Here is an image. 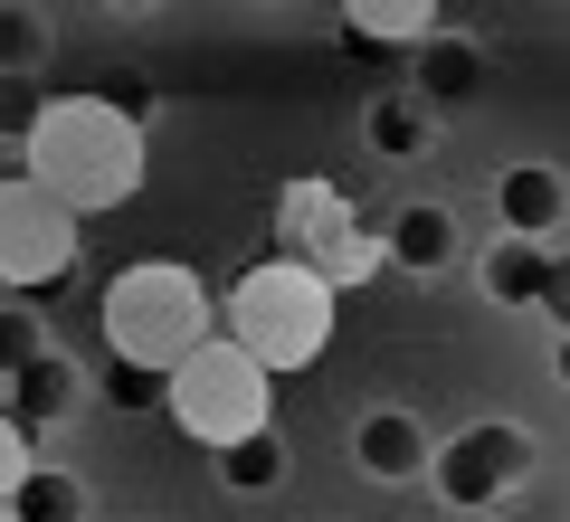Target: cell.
Segmentation results:
<instances>
[{
  "mask_svg": "<svg viewBox=\"0 0 570 522\" xmlns=\"http://www.w3.org/2000/svg\"><path fill=\"white\" fill-rule=\"evenodd\" d=\"M219 475L238 484V494H276V484H285V437H276V427H257V437L219 446Z\"/></svg>",
  "mask_w": 570,
  "mask_h": 522,
  "instance_id": "obj_16",
  "label": "cell"
},
{
  "mask_svg": "<svg viewBox=\"0 0 570 522\" xmlns=\"http://www.w3.org/2000/svg\"><path fill=\"white\" fill-rule=\"evenodd\" d=\"M39 86H29V77H0V142H29V124H39Z\"/></svg>",
  "mask_w": 570,
  "mask_h": 522,
  "instance_id": "obj_19",
  "label": "cell"
},
{
  "mask_svg": "<svg viewBox=\"0 0 570 522\" xmlns=\"http://www.w3.org/2000/svg\"><path fill=\"white\" fill-rule=\"evenodd\" d=\"M428 427L409 418V408H362V427H352V456H362V475L381 484H428Z\"/></svg>",
  "mask_w": 570,
  "mask_h": 522,
  "instance_id": "obj_8",
  "label": "cell"
},
{
  "mask_svg": "<svg viewBox=\"0 0 570 522\" xmlns=\"http://www.w3.org/2000/svg\"><path fill=\"white\" fill-rule=\"evenodd\" d=\"M10 522H86V484L67 465H29L20 494H10Z\"/></svg>",
  "mask_w": 570,
  "mask_h": 522,
  "instance_id": "obj_15",
  "label": "cell"
},
{
  "mask_svg": "<svg viewBox=\"0 0 570 522\" xmlns=\"http://www.w3.org/2000/svg\"><path fill=\"white\" fill-rule=\"evenodd\" d=\"M0 522H10V503H0Z\"/></svg>",
  "mask_w": 570,
  "mask_h": 522,
  "instance_id": "obj_24",
  "label": "cell"
},
{
  "mask_svg": "<svg viewBox=\"0 0 570 522\" xmlns=\"http://www.w3.org/2000/svg\"><path fill=\"white\" fill-rule=\"evenodd\" d=\"M48 352V323H39V304H0V381L10 371H29Z\"/></svg>",
  "mask_w": 570,
  "mask_h": 522,
  "instance_id": "obj_18",
  "label": "cell"
},
{
  "mask_svg": "<svg viewBox=\"0 0 570 522\" xmlns=\"http://www.w3.org/2000/svg\"><path fill=\"white\" fill-rule=\"evenodd\" d=\"M532 456H542V446H532V427L475 418V427H456L448 446H428V494L456 503V513H494V503L532 475Z\"/></svg>",
  "mask_w": 570,
  "mask_h": 522,
  "instance_id": "obj_7",
  "label": "cell"
},
{
  "mask_svg": "<svg viewBox=\"0 0 570 522\" xmlns=\"http://www.w3.org/2000/svg\"><path fill=\"white\" fill-rule=\"evenodd\" d=\"M276 257L305 266L314 285H324L333 304L352 295V285L381 276V228L362 219V200H352L333 171H305V181L276 190Z\"/></svg>",
  "mask_w": 570,
  "mask_h": 522,
  "instance_id": "obj_4",
  "label": "cell"
},
{
  "mask_svg": "<svg viewBox=\"0 0 570 522\" xmlns=\"http://www.w3.org/2000/svg\"><path fill=\"white\" fill-rule=\"evenodd\" d=\"M20 181H39L67 219H105L142 190V134L124 115H105L96 96H48L39 124L20 142Z\"/></svg>",
  "mask_w": 570,
  "mask_h": 522,
  "instance_id": "obj_1",
  "label": "cell"
},
{
  "mask_svg": "<svg viewBox=\"0 0 570 522\" xmlns=\"http://www.w3.org/2000/svg\"><path fill=\"white\" fill-rule=\"evenodd\" d=\"M0 304H10V285H0Z\"/></svg>",
  "mask_w": 570,
  "mask_h": 522,
  "instance_id": "obj_23",
  "label": "cell"
},
{
  "mask_svg": "<svg viewBox=\"0 0 570 522\" xmlns=\"http://www.w3.org/2000/svg\"><path fill=\"white\" fill-rule=\"evenodd\" d=\"M96 333L115 352V371H134L142 390H163V371H181L209 342V285L181 257H134L124 276H105Z\"/></svg>",
  "mask_w": 570,
  "mask_h": 522,
  "instance_id": "obj_2",
  "label": "cell"
},
{
  "mask_svg": "<svg viewBox=\"0 0 570 522\" xmlns=\"http://www.w3.org/2000/svg\"><path fill=\"white\" fill-rule=\"evenodd\" d=\"M475 522H494V513H475Z\"/></svg>",
  "mask_w": 570,
  "mask_h": 522,
  "instance_id": "obj_25",
  "label": "cell"
},
{
  "mask_svg": "<svg viewBox=\"0 0 570 522\" xmlns=\"http://www.w3.org/2000/svg\"><path fill=\"white\" fill-rule=\"evenodd\" d=\"M266 390H276V381H266L247 352H228V342L209 333L181 371H163V418L181 427L190 446H209V456H219V446H238V437H257V427H276Z\"/></svg>",
  "mask_w": 570,
  "mask_h": 522,
  "instance_id": "obj_5",
  "label": "cell"
},
{
  "mask_svg": "<svg viewBox=\"0 0 570 522\" xmlns=\"http://www.w3.org/2000/svg\"><path fill=\"white\" fill-rule=\"evenodd\" d=\"M77 400H86V371L67 362L58 342H48L29 371H10V408H0V418H10V427H58Z\"/></svg>",
  "mask_w": 570,
  "mask_h": 522,
  "instance_id": "obj_11",
  "label": "cell"
},
{
  "mask_svg": "<svg viewBox=\"0 0 570 522\" xmlns=\"http://www.w3.org/2000/svg\"><path fill=\"white\" fill-rule=\"evenodd\" d=\"M485 295L494 304H561V257L532 247V238H504L485 257Z\"/></svg>",
  "mask_w": 570,
  "mask_h": 522,
  "instance_id": "obj_13",
  "label": "cell"
},
{
  "mask_svg": "<svg viewBox=\"0 0 570 522\" xmlns=\"http://www.w3.org/2000/svg\"><path fill=\"white\" fill-rule=\"evenodd\" d=\"M428 134H438V115H428V105H371V152L419 161V152H428Z\"/></svg>",
  "mask_w": 570,
  "mask_h": 522,
  "instance_id": "obj_17",
  "label": "cell"
},
{
  "mask_svg": "<svg viewBox=\"0 0 570 522\" xmlns=\"http://www.w3.org/2000/svg\"><path fill=\"white\" fill-rule=\"evenodd\" d=\"M86 96H96L105 115H124V124H134V134H142V124H153V86H142V77H105V86H86Z\"/></svg>",
  "mask_w": 570,
  "mask_h": 522,
  "instance_id": "obj_20",
  "label": "cell"
},
{
  "mask_svg": "<svg viewBox=\"0 0 570 522\" xmlns=\"http://www.w3.org/2000/svg\"><path fill=\"white\" fill-rule=\"evenodd\" d=\"M29 465H39V456H29V427H10V418H0V503L20 494V475H29Z\"/></svg>",
  "mask_w": 570,
  "mask_h": 522,
  "instance_id": "obj_22",
  "label": "cell"
},
{
  "mask_svg": "<svg viewBox=\"0 0 570 522\" xmlns=\"http://www.w3.org/2000/svg\"><path fill=\"white\" fill-rule=\"evenodd\" d=\"M438 10H428V0H352L343 10V48L352 58H400V48H428L438 39Z\"/></svg>",
  "mask_w": 570,
  "mask_h": 522,
  "instance_id": "obj_9",
  "label": "cell"
},
{
  "mask_svg": "<svg viewBox=\"0 0 570 522\" xmlns=\"http://www.w3.org/2000/svg\"><path fill=\"white\" fill-rule=\"evenodd\" d=\"M77 238H86V228L67 219L39 181H20V171L0 181V285H10V295H67V276H77Z\"/></svg>",
  "mask_w": 570,
  "mask_h": 522,
  "instance_id": "obj_6",
  "label": "cell"
},
{
  "mask_svg": "<svg viewBox=\"0 0 570 522\" xmlns=\"http://www.w3.org/2000/svg\"><path fill=\"white\" fill-rule=\"evenodd\" d=\"M448 257H456V219H448V200H409L400 219L381 228V266H409V276H438Z\"/></svg>",
  "mask_w": 570,
  "mask_h": 522,
  "instance_id": "obj_12",
  "label": "cell"
},
{
  "mask_svg": "<svg viewBox=\"0 0 570 522\" xmlns=\"http://www.w3.org/2000/svg\"><path fill=\"white\" fill-rule=\"evenodd\" d=\"M475 86H485V58H475L456 29H438V39L419 48V105L448 115V105H475Z\"/></svg>",
  "mask_w": 570,
  "mask_h": 522,
  "instance_id": "obj_14",
  "label": "cell"
},
{
  "mask_svg": "<svg viewBox=\"0 0 570 522\" xmlns=\"http://www.w3.org/2000/svg\"><path fill=\"white\" fill-rule=\"evenodd\" d=\"M494 209H504V238H532V247H551L561 238V171L551 161H513L504 181H494Z\"/></svg>",
  "mask_w": 570,
  "mask_h": 522,
  "instance_id": "obj_10",
  "label": "cell"
},
{
  "mask_svg": "<svg viewBox=\"0 0 570 522\" xmlns=\"http://www.w3.org/2000/svg\"><path fill=\"white\" fill-rule=\"evenodd\" d=\"M219 342H228V352H247L266 381L314 371V362L333 352V295L305 276V266L257 257V266H247V276L219 295Z\"/></svg>",
  "mask_w": 570,
  "mask_h": 522,
  "instance_id": "obj_3",
  "label": "cell"
},
{
  "mask_svg": "<svg viewBox=\"0 0 570 522\" xmlns=\"http://www.w3.org/2000/svg\"><path fill=\"white\" fill-rule=\"evenodd\" d=\"M29 58H39V20L29 10H0V77H20Z\"/></svg>",
  "mask_w": 570,
  "mask_h": 522,
  "instance_id": "obj_21",
  "label": "cell"
}]
</instances>
